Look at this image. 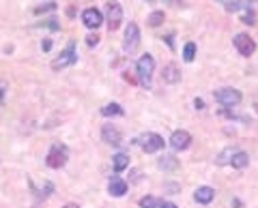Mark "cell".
Returning <instances> with one entry per match:
<instances>
[{
  "mask_svg": "<svg viewBox=\"0 0 258 208\" xmlns=\"http://www.w3.org/2000/svg\"><path fill=\"white\" fill-rule=\"evenodd\" d=\"M153 71H155V58L151 54H144L138 58V65H136V73H138V79L144 88H151V77Z\"/></svg>",
  "mask_w": 258,
  "mask_h": 208,
  "instance_id": "6da1fadb",
  "label": "cell"
},
{
  "mask_svg": "<svg viewBox=\"0 0 258 208\" xmlns=\"http://www.w3.org/2000/svg\"><path fill=\"white\" fill-rule=\"evenodd\" d=\"M67 159H69V148L64 146V144H54L45 157V163L50 165L52 170H60V167L67 163Z\"/></svg>",
  "mask_w": 258,
  "mask_h": 208,
  "instance_id": "7a4b0ae2",
  "label": "cell"
},
{
  "mask_svg": "<svg viewBox=\"0 0 258 208\" xmlns=\"http://www.w3.org/2000/svg\"><path fill=\"white\" fill-rule=\"evenodd\" d=\"M76 60H78L76 43H74V41H69V45L60 52V56H56V58L52 60V69H54V71H60V69H64V67H71Z\"/></svg>",
  "mask_w": 258,
  "mask_h": 208,
  "instance_id": "3957f363",
  "label": "cell"
},
{
  "mask_svg": "<svg viewBox=\"0 0 258 208\" xmlns=\"http://www.w3.org/2000/svg\"><path fill=\"white\" fill-rule=\"evenodd\" d=\"M241 99L243 97H241V92L237 88H220V90L215 92V101L224 108H235L241 103Z\"/></svg>",
  "mask_w": 258,
  "mask_h": 208,
  "instance_id": "277c9868",
  "label": "cell"
},
{
  "mask_svg": "<svg viewBox=\"0 0 258 208\" xmlns=\"http://www.w3.org/2000/svg\"><path fill=\"white\" fill-rule=\"evenodd\" d=\"M106 22H108L110 33H114V30L120 26V22H123V7H120L116 0H112V3H108V7H106Z\"/></svg>",
  "mask_w": 258,
  "mask_h": 208,
  "instance_id": "5b68a950",
  "label": "cell"
},
{
  "mask_svg": "<svg viewBox=\"0 0 258 208\" xmlns=\"http://www.w3.org/2000/svg\"><path fill=\"white\" fill-rule=\"evenodd\" d=\"M140 45V28L138 24L129 22V26L125 28V39H123V50L125 52H134Z\"/></svg>",
  "mask_w": 258,
  "mask_h": 208,
  "instance_id": "8992f818",
  "label": "cell"
},
{
  "mask_svg": "<svg viewBox=\"0 0 258 208\" xmlns=\"http://www.w3.org/2000/svg\"><path fill=\"white\" fill-rule=\"evenodd\" d=\"M235 47H237V52L241 54V56H252L254 52H256V43H254V39L249 37V35H245V33H239L237 37H235Z\"/></svg>",
  "mask_w": 258,
  "mask_h": 208,
  "instance_id": "52a82bcc",
  "label": "cell"
},
{
  "mask_svg": "<svg viewBox=\"0 0 258 208\" xmlns=\"http://www.w3.org/2000/svg\"><path fill=\"white\" fill-rule=\"evenodd\" d=\"M140 146H142L144 153L153 155V153H157V150L164 148V138L157 135V133H147V135H142L140 138Z\"/></svg>",
  "mask_w": 258,
  "mask_h": 208,
  "instance_id": "ba28073f",
  "label": "cell"
},
{
  "mask_svg": "<svg viewBox=\"0 0 258 208\" xmlns=\"http://www.w3.org/2000/svg\"><path fill=\"white\" fill-rule=\"evenodd\" d=\"M82 22H84L86 28L95 30V28H99L101 24H103V15H101L99 9H95V7H88V9L82 11Z\"/></svg>",
  "mask_w": 258,
  "mask_h": 208,
  "instance_id": "9c48e42d",
  "label": "cell"
},
{
  "mask_svg": "<svg viewBox=\"0 0 258 208\" xmlns=\"http://www.w3.org/2000/svg\"><path fill=\"white\" fill-rule=\"evenodd\" d=\"M101 140L106 144H112V146H120V144H123V133H120L114 125H106L101 129Z\"/></svg>",
  "mask_w": 258,
  "mask_h": 208,
  "instance_id": "30bf717a",
  "label": "cell"
},
{
  "mask_svg": "<svg viewBox=\"0 0 258 208\" xmlns=\"http://www.w3.org/2000/svg\"><path fill=\"white\" fill-rule=\"evenodd\" d=\"M189 144H191V135L185 131V129H179V131L172 133L170 146H172L174 150H185V148H189Z\"/></svg>",
  "mask_w": 258,
  "mask_h": 208,
  "instance_id": "8fae6325",
  "label": "cell"
},
{
  "mask_svg": "<svg viewBox=\"0 0 258 208\" xmlns=\"http://www.w3.org/2000/svg\"><path fill=\"white\" fill-rule=\"evenodd\" d=\"M161 77H164L166 84H176V82H181V71L174 62H170V65H166L164 71H161Z\"/></svg>",
  "mask_w": 258,
  "mask_h": 208,
  "instance_id": "7c38bea8",
  "label": "cell"
},
{
  "mask_svg": "<svg viewBox=\"0 0 258 208\" xmlns=\"http://www.w3.org/2000/svg\"><path fill=\"white\" fill-rule=\"evenodd\" d=\"M108 189H110V195H114V197H123V195L127 193V182H125V180H120L118 176H114V178L110 180Z\"/></svg>",
  "mask_w": 258,
  "mask_h": 208,
  "instance_id": "4fadbf2b",
  "label": "cell"
},
{
  "mask_svg": "<svg viewBox=\"0 0 258 208\" xmlns=\"http://www.w3.org/2000/svg\"><path fill=\"white\" fill-rule=\"evenodd\" d=\"M215 197V191L211 187H198L196 193H194V199L198 204H211V199Z\"/></svg>",
  "mask_w": 258,
  "mask_h": 208,
  "instance_id": "5bb4252c",
  "label": "cell"
},
{
  "mask_svg": "<svg viewBox=\"0 0 258 208\" xmlns=\"http://www.w3.org/2000/svg\"><path fill=\"white\" fill-rule=\"evenodd\" d=\"M247 163H249V157H247V153H243V150H237V153L232 155V159H230V165L237 167V170H243Z\"/></svg>",
  "mask_w": 258,
  "mask_h": 208,
  "instance_id": "9a60e30c",
  "label": "cell"
},
{
  "mask_svg": "<svg viewBox=\"0 0 258 208\" xmlns=\"http://www.w3.org/2000/svg\"><path fill=\"white\" fill-rule=\"evenodd\" d=\"M112 163H114V170H116V172H123L125 167H129V155L116 153L114 157H112Z\"/></svg>",
  "mask_w": 258,
  "mask_h": 208,
  "instance_id": "2e32d148",
  "label": "cell"
},
{
  "mask_svg": "<svg viewBox=\"0 0 258 208\" xmlns=\"http://www.w3.org/2000/svg\"><path fill=\"white\" fill-rule=\"evenodd\" d=\"M224 7H226V11H241V9L245 11V9H252L247 0H228Z\"/></svg>",
  "mask_w": 258,
  "mask_h": 208,
  "instance_id": "e0dca14e",
  "label": "cell"
},
{
  "mask_svg": "<svg viewBox=\"0 0 258 208\" xmlns=\"http://www.w3.org/2000/svg\"><path fill=\"white\" fill-rule=\"evenodd\" d=\"M101 114L103 116H123V108L118 103H108V106L101 108Z\"/></svg>",
  "mask_w": 258,
  "mask_h": 208,
  "instance_id": "ac0fdd59",
  "label": "cell"
},
{
  "mask_svg": "<svg viewBox=\"0 0 258 208\" xmlns=\"http://www.w3.org/2000/svg\"><path fill=\"white\" fill-rule=\"evenodd\" d=\"M161 204H164V202H161L159 197H153V195H147V197L140 199V206L142 208H159Z\"/></svg>",
  "mask_w": 258,
  "mask_h": 208,
  "instance_id": "d6986e66",
  "label": "cell"
},
{
  "mask_svg": "<svg viewBox=\"0 0 258 208\" xmlns=\"http://www.w3.org/2000/svg\"><path fill=\"white\" fill-rule=\"evenodd\" d=\"M183 58H185V62H191L194 58H196V43H185V47H183Z\"/></svg>",
  "mask_w": 258,
  "mask_h": 208,
  "instance_id": "ffe728a7",
  "label": "cell"
},
{
  "mask_svg": "<svg viewBox=\"0 0 258 208\" xmlns=\"http://www.w3.org/2000/svg\"><path fill=\"white\" fill-rule=\"evenodd\" d=\"M237 150L235 148H226V150H222V155L217 157V165H226V163H230V159H232V155H235Z\"/></svg>",
  "mask_w": 258,
  "mask_h": 208,
  "instance_id": "44dd1931",
  "label": "cell"
},
{
  "mask_svg": "<svg viewBox=\"0 0 258 208\" xmlns=\"http://www.w3.org/2000/svg\"><path fill=\"white\" fill-rule=\"evenodd\" d=\"M161 170H176V159L174 157H164V159H159V163H157Z\"/></svg>",
  "mask_w": 258,
  "mask_h": 208,
  "instance_id": "7402d4cb",
  "label": "cell"
},
{
  "mask_svg": "<svg viewBox=\"0 0 258 208\" xmlns=\"http://www.w3.org/2000/svg\"><path fill=\"white\" fill-rule=\"evenodd\" d=\"M164 24V11H153L149 15V26H159Z\"/></svg>",
  "mask_w": 258,
  "mask_h": 208,
  "instance_id": "603a6c76",
  "label": "cell"
},
{
  "mask_svg": "<svg viewBox=\"0 0 258 208\" xmlns=\"http://www.w3.org/2000/svg\"><path fill=\"white\" fill-rule=\"evenodd\" d=\"M241 22L247 24V26H252V24L256 22V15H254V11H252V9H245V11H243V15H241Z\"/></svg>",
  "mask_w": 258,
  "mask_h": 208,
  "instance_id": "cb8c5ba5",
  "label": "cell"
},
{
  "mask_svg": "<svg viewBox=\"0 0 258 208\" xmlns=\"http://www.w3.org/2000/svg\"><path fill=\"white\" fill-rule=\"evenodd\" d=\"M7 90H9V82L0 77V108L5 106V97H7Z\"/></svg>",
  "mask_w": 258,
  "mask_h": 208,
  "instance_id": "d4e9b609",
  "label": "cell"
},
{
  "mask_svg": "<svg viewBox=\"0 0 258 208\" xmlns=\"http://www.w3.org/2000/svg\"><path fill=\"white\" fill-rule=\"evenodd\" d=\"M86 43H88V45H97V43H99V37H97V35H91V37L86 39Z\"/></svg>",
  "mask_w": 258,
  "mask_h": 208,
  "instance_id": "484cf974",
  "label": "cell"
},
{
  "mask_svg": "<svg viewBox=\"0 0 258 208\" xmlns=\"http://www.w3.org/2000/svg\"><path fill=\"white\" fill-rule=\"evenodd\" d=\"M166 189H168V193H176V189H179V185H174V182H168Z\"/></svg>",
  "mask_w": 258,
  "mask_h": 208,
  "instance_id": "4316f807",
  "label": "cell"
},
{
  "mask_svg": "<svg viewBox=\"0 0 258 208\" xmlns=\"http://www.w3.org/2000/svg\"><path fill=\"white\" fill-rule=\"evenodd\" d=\"M41 47H43V50L47 52V50H50V47H52V41H50V39H45V41L41 43Z\"/></svg>",
  "mask_w": 258,
  "mask_h": 208,
  "instance_id": "83f0119b",
  "label": "cell"
},
{
  "mask_svg": "<svg viewBox=\"0 0 258 208\" xmlns=\"http://www.w3.org/2000/svg\"><path fill=\"white\" fill-rule=\"evenodd\" d=\"M194 106H196L198 110H203V108H205V101H203V99H196V101H194Z\"/></svg>",
  "mask_w": 258,
  "mask_h": 208,
  "instance_id": "f1b7e54d",
  "label": "cell"
},
{
  "mask_svg": "<svg viewBox=\"0 0 258 208\" xmlns=\"http://www.w3.org/2000/svg\"><path fill=\"white\" fill-rule=\"evenodd\" d=\"M159 208H176V206H174V204H170V202H164V204H161Z\"/></svg>",
  "mask_w": 258,
  "mask_h": 208,
  "instance_id": "f546056e",
  "label": "cell"
},
{
  "mask_svg": "<svg viewBox=\"0 0 258 208\" xmlns=\"http://www.w3.org/2000/svg\"><path fill=\"white\" fill-rule=\"evenodd\" d=\"M62 208H78V204H67V206H62Z\"/></svg>",
  "mask_w": 258,
  "mask_h": 208,
  "instance_id": "4dcf8cb0",
  "label": "cell"
},
{
  "mask_svg": "<svg viewBox=\"0 0 258 208\" xmlns=\"http://www.w3.org/2000/svg\"><path fill=\"white\" fill-rule=\"evenodd\" d=\"M256 110H258V99H256Z\"/></svg>",
  "mask_w": 258,
  "mask_h": 208,
  "instance_id": "1f68e13d",
  "label": "cell"
}]
</instances>
